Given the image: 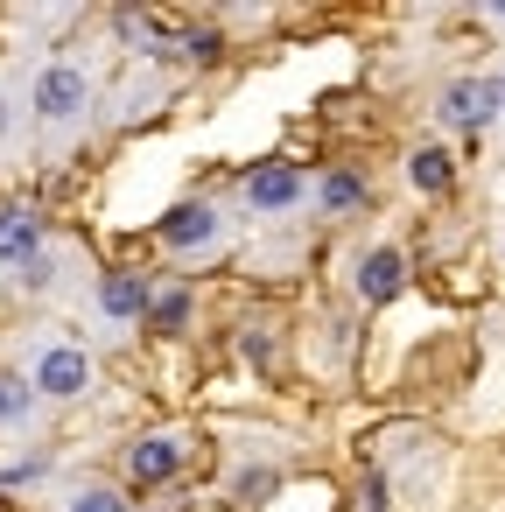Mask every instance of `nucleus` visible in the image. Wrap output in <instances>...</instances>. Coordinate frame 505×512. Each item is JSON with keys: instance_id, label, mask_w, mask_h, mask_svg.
<instances>
[{"instance_id": "17", "label": "nucleus", "mask_w": 505, "mask_h": 512, "mask_svg": "<svg viewBox=\"0 0 505 512\" xmlns=\"http://www.w3.org/2000/svg\"><path fill=\"white\" fill-rule=\"evenodd\" d=\"M365 512H386V484H379V477L365 484Z\"/></svg>"}, {"instance_id": "7", "label": "nucleus", "mask_w": 505, "mask_h": 512, "mask_svg": "<svg viewBox=\"0 0 505 512\" xmlns=\"http://www.w3.org/2000/svg\"><path fill=\"white\" fill-rule=\"evenodd\" d=\"M0 260H15V267L43 260V218H36L29 204H8V211H0Z\"/></svg>"}, {"instance_id": "9", "label": "nucleus", "mask_w": 505, "mask_h": 512, "mask_svg": "<svg viewBox=\"0 0 505 512\" xmlns=\"http://www.w3.org/2000/svg\"><path fill=\"white\" fill-rule=\"evenodd\" d=\"M99 309H106L113 323L148 316V281H141V274H106V281H99Z\"/></svg>"}, {"instance_id": "5", "label": "nucleus", "mask_w": 505, "mask_h": 512, "mask_svg": "<svg viewBox=\"0 0 505 512\" xmlns=\"http://www.w3.org/2000/svg\"><path fill=\"white\" fill-rule=\"evenodd\" d=\"M407 288V260H400V246H372L365 260H358V295L365 302H393Z\"/></svg>"}, {"instance_id": "4", "label": "nucleus", "mask_w": 505, "mask_h": 512, "mask_svg": "<svg viewBox=\"0 0 505 512\" xmlns=\"http://www.w3.org/2000/svg\"><path fill=\"white\" fill-rule=\"evenodd\" d=\"M155 239H162L169 253H197V246L218 239V211H211V204H176V211L155 225Z\"/></svg>"}, {"instance_id": "1", "label": "nucleus", "mask_w": 505, "mask_h": 512, "mask_svg": "<svg viewBox=\"0 0 505 512\" xmlns=\"http://www.w3.org/2000/svg\"><path fill=\"white\" fill-rule=\"evenodd\" d=\"M92 386V358L78 351V344H50L43 358H36V393H50V400H78Z\"/></svg>"}, {"instance_id": "8", "label": "nucleus", "mask_w": 505, "mask_h": 512, "mask_svg": "<svg viewBox=\"0 0 505 512\" xmlns=\"http://www.w3.org/2000/svg\"><path fill=\"white\" fill-rule=\"evenodd\" d=\"M295 197H302V169H288V162H267V169L246 176V204L253 211H288Z\"/></svg>"}, {"instance_id": "18", "label": "nucleus", "mask_w": 505, "mask_h": 512, "mask_svg": "<svg viewBox=\"0 0 505 512\" xmlns=\"http://www.w3.org/2000/svg\"><path fill=\"white\" fill-rule=\"evenodd\" d=\"M0 134H8V106H0Z\"/></svg>"}, {"instance_id": "16", "label": "nucleus", "mask_w": 505, "mask_h": 512, "mask_svg": "<svg viewBox=\"0 0 505 512\" xmlns=\"http://www.w3.org/2000/svg\"><path fill=\"white\" fill-rule=\"evenodd\" d=\"M239 491H246V505H260V491H274V470H246Z\"/></svg>"}, {"instance_id": "2", "label": "nucleus", "mask_w": 505, "mask_h": 512, "mask_svg": "<svg viewBox=\"0 0 505 512\" xmlns=\"http://www.w3.org/2000/svg\"><path fill=\"white\" fill-rule=\"evenodd\" d=\"M85 92H92V85H85L78 64H50V71L36 78V113H43V120H78V113H85Z\"/></svg>"}, {"instance_id": "11", "label": "nucleus", "mask_w": 505, "mask_h": 512, "mask_svg": "<svg viewBox=\"0 0 505 512\" xmlns=\"http://www.w3.org/2000/svg\"><path fill=\"white\" fill-rule=\"evenodd\" d=\"M148 330H162V337H176L183 323H190V288H162V295H148V316H141Z\"/></svg>"}, {"instance_id": "15", "label": "nucleus", "mask_w": 505, "mask_h": 512, "mask_svg": "<svg viewBox=\"0 0 505 512\" xmlns=\"http://www.w3.org/2000/svg\"><path fill=\"white\" fill-rule=\"evenodd\" d=\"M71 512H127V498H120V491H106V484H92V491H78V498H71Z\"/></svg>"}, {"instance_id": "19", "label": "nucleus", "mask_w": 505, "mask_h": 512, "mask_svg": "<svg viewBox=\"0 0 505 512\" xmlns=\"http://www.w3.org/2000/svg\"><path fill=\"white\" fill-rule=\"evenodd\" d=\"M498 92H505V85H498Z\"/></svg>"}, {"instance_id": "10", "label": "nucleus", "mask_w": 505, "mask_h": 512, "mask_svg": "<svg viewBox=\"0 0 505 512\" xmlns=\"http://www.w3.org/2000/svg\"><path fill=\"white\" fill-rule=\"evenodd\" d=\"M407 176H414V190L435 197V190L456 183V162H449V148H414V155H407Z\"/></svg>"}, {"instance_id": "6", "label": "nucleus", "mask_w": 505, "mask_h": 512, "mask_svg": "<svg viewBox=\"0 0 505 512\" xmlns=\"http://www.w3.org/2000/svg\"><path fill=\"white\" fill-rule=\"evenodd\" d=\"M176 470H183V442L176 435H141L134 456H127V477L134 484H169Z\"/></svg>"}, {"instance_id": "3", "label": "nucleus", "mask_w": 505, "mask_h": 512, "mask_svg": "<svg viewBox=\"0 0 505 512\" xmlns=\"http://www.w3.org/2000/svg\"><path fill=\"white\" fill-rule=\"evenodd\" d=\"M498 106H505V92H498V85H484V78H463V85H449V92H442V120H449V127H463V134H470V127H484Z\"/></svg>"}, {"instance_id": "13", "label": "nucleus", "mask_w": 505, "mask_h": 512, "mask_svg": "<svg viewBox=\"0 0 505 512\" xmlns=\"http://www.w3.org/2000/svg\"><path fill=\"white\" fill-rule=\"evenodd\" d=\"M316 197H323V211H351V204H358V197H365V183H358V176H351V169H330V176H323V190H316Z\"/></svg>"}, {"instance_id": "14", "label": "nucleus", "mask_w": 505, "mask_h": 512, "mask_svg": "<svg viewBox=\"0 0 505 512\" xmlns=\"http://www.w3.org/2000/svg\"><path fill=\"white\" fill-rule=\"evenodd\" d=\"M183 50H190L197 64H218V57H225V36H218V29H190V36H183Z\"/></svg>"}, {"instance_id": "12", "label": "nucleus", "mask_w": 505, "mask_h": 512, "mask_svg": "<svg viewBox=\"0 0 505 512\" xmlns=\"http://www.w3.org/2000/svg\"><path fill=\"white\" fill-rule=\"evenodd\" d=\"M29 407H36V379H22V372H0V421H8V428H22V421H29Z\"/></svg>"}]
</instances>
